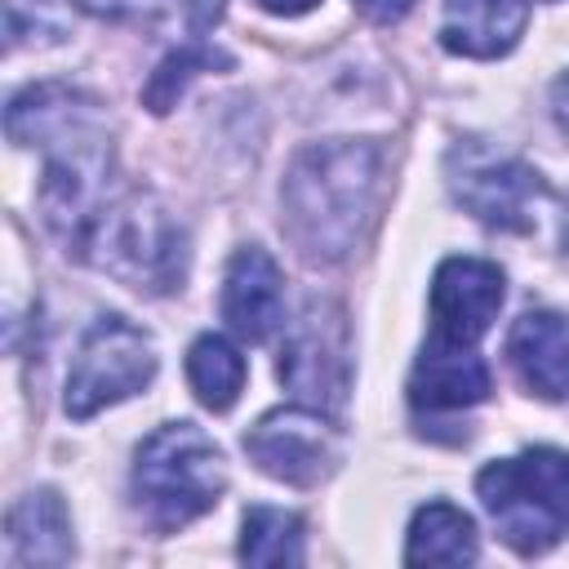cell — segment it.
Listing matches in <instances>:
<instances>
[{
  "mask_svg": "<svg viewBox=\"0 0 569 569\" xmlns=\"http://www.w3.org/2000/svg\"><path fill=\"white\" fill-rule=\"evenodd\" d=\"M222 320L244 342H267L284 325V276L258 244L236 249L222 276Z\"/></svg>",
  "mask_w": 569,
  "mask_h": 569,
  "instance_id": "obj_9",
  "label": "cell"
},
{
  "mask_svg": "<svg viewBox=\"0 0 569 569\" xmlns=\"http://www.w3.org/2000/svg\"><path fill=\"white\" fill-rule=\"evenodd\" d=\"M516 378L542 400H569V316L525 311L507 333Z\"/></svg>",
  "mask_w": 569,
  "mask_h": 569,
  "instance_id": "obj_11",
  "label": "cell"
},
{
  "mask_svg": "<svg viewBox=\"0 0 569 569\" xmlns=\"http://www.w3.org/2000/svg\"><path fill=\"white\" fill-rule=\"evenodd\" d=\"M409 4H413V0H356V9H360L369 22H382V27H387V22H400V18L409 13Z\"/></svg>",
  "mask_w": 569,
  "mask_h": 569,
  "instance_id": "obj_19",
  "label": "cell"
},
{
  "mask_svg": "<svg viewBox=\"0 0 569 569\" xmlns=\"http://www.w3.org/2000/svg\"><path fill=\"white\" fill-rule=\"evenodd\" d=\"M244 453L258 462V471H267L271 480L311 489L320 485L333 462H338V431L320 418V409L311 405H293V409H271L262 413L249 436H244Z\"/></svg>",
  "mask_w": 569,
  "mask_h": 569,
  "instance_id": "obj_7",
  "label": "cell"
},
{
  "mask_svg": "<svg viewBox=\"0 0 569 569\" xmlns=\"http://www.w3.org/2000/svg\"><path fill=\"white\" fill-rule=\"evenodd\" d=\"M280 382L320 413L342 409L351 387V342H347V316L333 302L311 298L307 311L293 320L280 347Z\"/></svg>",
  "mask_w": 569,
  "mask_h": 569,
  "instance_id": "obj_5",
  "label": "cell"
},
{
  "mask_svg": "<svg viewBox=\"0 0 569 569\" xmlns=\"http://www.w3.org/2000/svg\"><path fill=\"white\" fill-rule=\"evenodd\" d=\"M502 307V271L489 258H445L431 276V338L476 347Z\"/></svg>",
  "mask_w": 569,
  "mask_h": 569,
  "instance_id": "obj_8",
  "label": "cell"
},
{
  "mask_svg": "<svg viewBox=\"0 0 569 569\" xmlns=\"http://www.w3.org/2000/svg\"><path fill=\"white\" fill-rule=\"evenodd\" d=\"M529 22V0H445L440 44L462 58H502Z\"/></svg>",
  "mask_w": 569,
  "mask_h": 569,
  "instance_id": "obj_12",
  "label": "cell"
},
{
  "mask_svg": "<svg viewBox=\"0 0 569 569\" xmlns=\"http://www.w3.org/2000/svg\"><path fill=\"white\" fill-rule=\"evenodd\" d=\"M551 111H556V124L569 133V76L556 80V89H551Z\"/></svg>",
  "mask_w": 569,
  "mask_h": 569,
  "instance_id": "obj_20",
  "label": "cell"
},
{
  "mask_svg": "<svg viewBox=\"0 0 569 569\" xmlns=\"http://www.w3.org/2000/svg\"><path fill=\"white\" fill-rule=\"evenodd\" d=\"M267 13H280V18H298V13H307V9H316L320 0H258Z\"/></svg>",
  "mask_w": 569,
  "mask_h": 569,
  "instance_id": "obj_21",
  "label": "cell"
},
{
  "mask_svg": "<svg viewBox=\"0 0 569 569\" xmlns=\"http://www.w3.org/2000/svg\"><path fill=\"white\" fill-rule=\"evenodd\" d=\"M9 547L22 565L71 560V516L53 489H31L9 511Z\"/></svg>",
  "mask_w": 569,
  "mask_h": 569,
  "instance_id": "obj_13",
  "label": "cell"
},
{
  "mask_svg": "<svg viewBox=\"0 0 569 569\" xmlns=\"http://www.w3.org/2000/svg\"><path fill=\"white\" fill-rule=\"evenodd\" d=\"M476 493L502 542L538 556L569 529V453L525 449L520 458H498L476 476Z\"/></svg>",
  "mask_w": 569,
  "mask_h": 569,
  "instance_id": "obj_3",
  "label": "cell"
},
{
  "mask_svg": "<svg viewBox=\"0 0 569 569\" xmlns=\"http://www.w3.org/2000/svg\"><path fill=\"white\" fill-rule=\"evenodd\" d=\"M151 378H156V347H151V338L138 325H129L124 316H98L84 329L80 347H76L62 409H67V418L84 422L98 409L142 391Z\"/></svg>",
  "mask_w": 569,
  "mask_h": 569,
  "instance_id": "obj_4",
  "label": "cell"
},
{
  "mask_svg": "<svg viewBox=\"0 0 569 569\" xmlns=\"http://www.w3.org/2000/svg\"><path fill=\"white\" fill-rule=\"evenodd\" d=\"M378 191V147L369 142H311L284 173V227L311 262H338L356 249L360 222Z\"/></svg>",
  "mask_w": 569,
  "mask_h": 569,
  "instance_id": "obj_1",
  "label": "cell"
},
{
  "mask_svg": "<svg viewBox=\"0 0 569 569\" xmlns=\"http://www.w3.org/2000/svg\"><path fill=\"white\" fill-rule=\"evenodd\" d=\"M453 200L493 231H529L538 200H547V182L516 156H493L476 147H458L449 160Z\"/></svg>",
  "mask_w": 569,
  "mask_h": 569,
  "instance_id": "obj_6",
  "label": "cell"
},
{
  "mask_svg": "<svg viewBox=\"0 0 569 569\" xmlns=\"http://www.w3.org/2000/svg\"><path fill=\"white\" fill-rule=\"evenodd\" d=\"M565 240H569V218H565Z\"/></svg>",
  "mask_w": 569,
  "mask_h": 569,
  "instance_id": "obj_22",
  "label": "cell"
},
{
  "mask_svg": "<svg viewBox=\"0 0 569 569\" xmlns=\"http://www.w3.org/2000/svg\"><path fill=\"white\" fill-rule=\"evenodd\" d=\"M231 58L227 53H218V49H209V44H182L178 53H169L156 71H151V80H147V89H142V102L156 111V116H164L178 98H182V89H187V80L196 76V71H209V67H227Z\"/></svg>",
  "mask_w": 569,
  "mask_h": 569,
  "instance_id": "obj_17",
  "label": "cell"
},
{
  "mask_svg": "<svg viewBox=\"0 0 569 569\" xmlns=\"http://www.w3.org/2000/svg\"><path fill=\"white\" fill-rule=\"evenodd\" d=\"M227 489L222 449L196 422H164L138 445L133 493L156 529H182Z\"/></svg>",
  "mask_w": 569,
  "mask_h": 569,
  "instance_id": "obj_2",
  "label": "cell"
},
{
  "mask_svg": "<svg viewBox=\"0 0 569 569\" xmlns=\"http://www.w3.org/2000/svg\"><path fill=\"white\" fill-rule=\"evenodd\" d=\"M493 378L489 365L476 356V347L467 342H445V338H427L413 378H409V400L413 409L427 413H449V409H471L489 396Z\"/></svg>",
  "mask_w": 569,
  "mask_h": 569,
  "instance_id": "obj_10",
  "label": "cell"
},
{
  "mask_svg": "<svg viewBox=\"0 0 569 569\" xmlns=\"http://www.w3.org/2000/svg\"><path fill=\"white\" fill-rule=\"evenodd\" d=\"M76 4L102 18H147V13H160L169 0H76Z\"/></svg>",
  "mask_w": 569,
  "mask_h": 569,
  "instance_id": "obj_18",
  "label": "cell"
},
{
  "mask_svg": "<svg viewBox=\"0 0 569 569\" xmlns=\"http://www.w3.org/2000/svg\"><path fill=\"white\" fill-rule=\"evenodd\" d=\"M476 525L453 502H427L413 511L405 560L409 565H467L476 560Z\"/></svg>",
  "mask_w": 569,
  "mask_h": 569,
  "instance_id": "obj_14",
  "label": "cell"
},
{
  "mask_svg": "<svg viewBox=\"0 0 569 569\" xmlns=\"http://www.w3.org/2000/svg\"><path fill=\"white\" fill-rule=\"evenodd\" d=\"M240 560L249 565H302V520L284 507H249L240 533Z\"/></svg>",
  "mask_w": 569,
  "mask_h": 569,
  "instance_id": "obj_16",
  "label": "cell"
},
{
  "mask_svg": "<svg viewBox=\"0 0 569 569\" xmlns=\"http://www.w3.org/2000/svg\"><path fill=\"white\" fill-rule=\"evenodd\" d=\"M244 356L236 351V342H227L222 333H200L187 351V382L196 391V400L213 413H227L240 391H244Z\"/></svg>",
  "mask_w": 569,
  "mask_h": 569,
  "instance_id": "obj_15",
  "label": "cell"
}]
</instances>
